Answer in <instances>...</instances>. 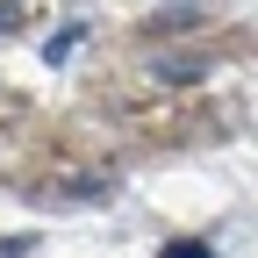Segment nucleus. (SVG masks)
<instances>
[{
	"instance_id": "1",
	"label": "nucleus",
	"mask_w": 258,
	"mask_h": 258,
	"mask_svg": "<svg viewBox=\"0 0 258 258\" xmlns=\"http://www.w3.org/2000/svg\"><path fill=\"white\" fill-rule=\"evenodd\" d=\"M72 43H79V29H57V36L43 43V57H50V64H64V57H72Z\"/></svg>"
},
{
	"instance_id": "2",
	"label": "nucleus",
	"mask_w": 258,
	"mask_h": 258,
	"mask_svg": "<svg viewBox=\"0 0 258 258\" xmlns=\"http://www.w3.org/2000/svg\"><path fill=\"white\" fill-rule=\"evenodd\" d=\"M29 15H22V0H0V36H8V29H22Z\"/></svg>"
},
{
	"instance_id": "3",
	"label": "nucleus",
	"mask_w": 258,
	"mask_h": 258,
	"mask_svg": "<svg viewBox=\"0 0 258 258\" xmlns=\"http://www.w3.org/2000/svg\"><path fill=\"white\" fill-rule=\"evenodd\" d=\"M158 258H215V251H208V244H165Z\"/></svg>"
}]
</instances>
